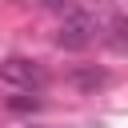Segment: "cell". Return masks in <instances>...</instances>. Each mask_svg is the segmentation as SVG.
<instances>
[{
    "label": "cell",
    "instance_id": "7a4b0ae2",
    "mask_svg": "<svg viewBox=\"0 0 128 128\" xmlns=\"http://www.w3.org/2000/svg\"><path fill=\"white\" fill-rule=\"evenodd\" d=\"M0 80L16 84V88H40L44 84V68L36 60H24V56H12L0 64Z\"/></svg>",
    "mask_w": 128,
    "mask_h": 128
},
{
    "label": "cell",
    "instance_id": "5b68a950",
    "mask_svg": "<svg viewBox=\"0 0 128 128\" xmlns=\"http://www.w3.org/2000/svg\"><path fill=\"white\" fill-rule=\"evenodd\" d=\"M44 4H48V8H56V4H60V0H44Z\"/></svg>",
    "mask_w": 128,
    "mask_h": 128
},
{
    "label": "cell",
    "instance_id": "3957f363",
    "mask_svg": "<svg viewBox=\"0 0 128 128\" xmlns=\"http://www.w3.org/2000/svg\"><path fill=\"white\" fill-rule=\"evenodd\" d=\"M108 44H112L116 52H128V20H120V24L112 28V36H108Z\"/></svg>",
    "mask_w": 128,
    "mask_h": 128
},
{
    "label": "cell",
    "instance_id": "277c9868",
    "mask_svg": "<svg viewBox=\"0 0 128 128\" xmlns=\"http://www.w3.org/2000/svg\"><path fill=\"white\" fill-rule=\"evenodd\" d=\"M8 108H16V112H28V108H40V100H36V96H12V100H8Z\"/></svg>",
    "mask_w": 128,
    "mask_h": 128
},
{
    "label": "cell",
    "instance_id": "6da1fadb",
    "mask_svg": "<svg viewBox=\"0 0 128 128\" xmlns=\"http://www.w3.org/2000/svg\"><path fill=\"white\" fill-rule=\"evenodd\" d=\"M92 36H96V20H92V16H84V12H76V16H68V20H64V28H60L56 44H60V48H68V52H80V48H88V44H92Z\"/></svg>",
    "mask_w": 128,
    "mask_h": 128
}]
</instances>
